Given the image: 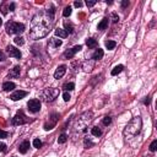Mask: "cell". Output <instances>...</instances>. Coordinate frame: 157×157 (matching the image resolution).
<instances>
[{
	"instance_id": "obj_1",
	"label": "cell",
	"mask_w": 157,
	"mask_h": 157,
	"mask_svg": "<svg viewBox=\"0 0 157 157\" xmlns=\"http://www.w3.org/2000/svg\"><path fill=\"white\" fill-rule=\"evenodd\" d=\"M54 25V9H47L39 11L31 20L30 37L32 39H41L50 32Z\"/></svg>"
},
{
	"instance_id": "obj_2",
	"label": "cell",
	"mask_w": 157,
	"mask_h": 157,
	"mask_svg": "<svg viewBox=\"0 0 157 157\" xmlns=\"http://www.w3.org/2000/svg\"><path fill=\"white\" fill-rule=\"evenodd\" d=\"M141 128H143V119L140 117H134L130 122L128 123V125L124 129V136L127 139H132L135 135H138L140 133Z\"/></svg>"
},
{
	"instance_id": "obj_3",
	"label": "cell",
	"mask_w": 157,
	"mask_h": 157,
	"mask_svg": "<svg viewBox=\"0 0 157 157\" xmlns=\"http://www.w3.org/2000/svg\"><path fill=\"white\" fill-rule=\"evenodd\" d=\"M93 120V113L91 111L85 112L83 114H81L80 118L76 120V124H75V130L80 134V133H85L88 125L91 124V122Z\"/></svg>"
},
{
	"instance_id": "obj_4",
	"label": "cell",
	"mask_w": 157,
	"mask_h": 157,
	"mask_svg": "<svg viewBox=\"0 0 157 157\" xmlns=\"http://www.w3.org/2000/svg\"><path fill=\"white\" fill-rule=\"evenodd\" d=\"M59 93H60L59 88H54V87L47 88V90L42 91L41 98H42V101H44L45 103H49V102H53L54 99L59 96Z\"/></svg>"
},
{
	"instance_id": "obj_5",
	"label": "cell",
	"mask_w": 157,
	"mask_h": 157,
	"mask_svg": "<svg viewBox=\"0 0 157 157\" xmlns=\"http://www.w3.org/2000/svg\"><path fill=\"white\" fill-rule=\"evenodd\" d=\"M6 28V32L9 34H20L25 31V25L20 23V22H14V21H9L5 26Z\"/></svg>"
},
{
	"instance_id": "obj_6",
	"label": "cell",
	"mask_w": 157,
	"mask_h": 157,
	"mask_svg": "<svg viewBox=\"0 0 157 157\" xmlns=\"http://www.w3.org/2000/svg\"><path fill=\"white\" fill-rule=\"evenodd\" d=\"M28 120H30V119L25 116L22 111H19V112L16 113V116L12 118V124H14V125H22V124L28 123Z\"/></svg>"
},
{
	"instance_id": "obj_7",
	"label": "cell",
	"mask_w": 157,
	"mask_h": 157,
	"mask_svg": "<svg viewBox=\"0 0 157 157\" xmlns=\"http://www.w3.org/2000/svg\"><path fill=\"white\" fill-rule=\"evenodd\" d=\"M27 107H28V111L31 113H37L41 111V101L39 99H30L28 103H27Z\"/></svg>"
},
{
	"instance_id": "obj_8",
	"label": "cell",
	"mask_w": 157,
	"mask_h": 157,
	"mask_svg": "<svg viewBox=\"0 0 157 157\" xmlns=\"http://www.w3.org/2000/svg\"><path fill=\"white\" fill-rule=\"evenodd\" d=\"M82 49V47L81 45H75V47H72L71 49H67V50H65V53H64V58H66V59H71L72 56H74L77 52H80Z\"/></svg>"
},
{
	"instance_id": "obj_9",
	"label": "cell",
	"mask_w": 157,
	"mask_h": 157,
	"mask_svg": "<svg viewBox=\"0 0 157 157\" xmlns=\"http://www.w3.org/2000/svg\"><path fill=\"white\" fill-rule=\"evenodd\" d=\"M58 118H59V114H56V113L52 114V116H50V123L44 124V129H45V130H50V129H53V128L55 127L56 122H58Z\"/></svg>"
},
{
	"instance_id": "obj_10",
	"label": "cell",
	"mask_w": 157,
	"mask_h": 157,
	"mask_svg": "<svg viewBox=\"0 0 157 157\" xmlns=\"http://www.w3.org/2000/svg\"><path fill=\"white\" fill-rule=\"evenodd\" d=\"M6 52H8V54H9L10 56H12V58H16V59H20V58H21L20 50L16 49V48H15V47H12V45H8Z\"/></svg>"
},
{
	"instance_id": "obj_11",
	"label": "cell",
	"mask_w": 157,
	"mask_h": 157,
	"mask_svg": "<svg viewBox=\"0 0 157 157\" xmlns=\"http://www.w3.org/2000/svg\"><path fill=\"white\" fill-rule=\"evenodd\" d=\"M26 96H27V92L19 90V91H15L14 93H11V95H10V98H11L12 101H20V99H22Z\"/></svg>"
},
{
	"instance_id": "obj_12",
	"label": "cell",
	"mask_w": 157,
	"mask_h": 157,
	"mask_svg": "<svg viewBox=\"0 0 157 157\" xmlns=\"http://www.w3.org/2000/svg\"><path fill=\"white\" fill-rule=\"evenodd\" d=\"M65 72H66V66L65 65H60V66L56 67V70L54 72V77L56 78V80H59V78H61L65 75Z\"/></svg>"
},
{
	"instance_id": "obj_13",
	"label": "cell",
	"mask_w": 157,
	"mask_h": 157,
	"mask_svg": "<svg viewBox=\"0 0 157 157\" xmlns=\"http://www.w3.org/2000/svg\"><path fill=\"white\" fill-rule=\"evenodd\" d=\"M61 39H58V38H50L49 39V43H48V48L50 49H56L59 48V47L61 45Z\"/></svg>"
},
{
	"instance_id": "obj_14",
	"label": "cell",
	"mask_w": 157,
	"mask_h": 157,
	"mask_svg": "<svg viewBox=\"0 0 157 157\" xmlns=\"http://www.w3.org/2000/svg\"><path fill=\"white\" fill-rule=\"evenodd\" d=\"M28 149H30V141H23V143H21L20 144V146H19V151L21 154H26L28 151Z\"/></svg>"
},
{
	"instance_id": "obj_15",
	"label": "cell",
	"mask_w": 157,
	"mask_h": 157,
	"mask_svg": "<svg viewBox=\"0 0 157 157\" xmlns=\"http://www.w3.org/2000/svg\"><path fill=\"white\" fill-rule=\"evenodd\" d=\"M103 49H101V48H98V49H96V52L92 54V60L93 61H96V60H101L102 58H103Z\"/></svg>"
},
{
	"instance_id": "obj_16",
	"label": "cell",
	"mask_w": 157,
	"mask_h": 157,
	"mask_svg": "<svg viewBox=\"0 0 157 157\" xmlns=\"http://www.w3.org/2000/svg\"><path fill=\"white\" fill-rule=\"evenodd\" d=\"M15 87H16V85H15L14 82L6 81V82H4V83H3V90H4V91H6V92H9V91H12Z\"/></svg>"
},
{
	"instance_id": "obj_17",
	"label": "cell",
	"mask_w": 157,
	"mask_h": 157,
	"mask_svg": "<svg viewBox=\"0 0 157 157\" xmlns=\"http://www.w3.org/2000/svg\"><path fill=\"white\" fill-rule=\"evenodd\" d=\"M21 72V67L20 66H15L14 69H11V71L9 72V77H19Z\"/></svg>"
},
{
	"instance_id": "obj_18",
	"label": "cell",
	"mask_w": 157,
	"mask_h": 157,
	"mask_svg": "<svg viewBox=\"0 0 157 157\" xmlns=\"http://www.w3.org/2000/svg\"><path fill=\"white\" fill-rule=\"evenodd\" d=\"M67 33L65 30H63V28H56L55 30V36L56 37H60V38H66L67 37Z\"/></svg>"
},
{
	"instance_id": "obj_19",
	"label": "cell",
	"mask_w": 157,
	"mask_h": 157,
	"mask_svg": "<svg viewBox=\"0 0 157 157\" xmlns=\"http://www.w3.org/2000/svg\"><path fill=\"white\" fill-rule=\"evenodd\" d=\"M93 65H95V61L93 60H91L90 63L88 61H86L85 64H83V66H82V69H83V71L85 72H90L91 70H92V67H93Z\"/></svg>"
},
{
	"instance_id": "obj_20",
	"label": "cell",
	"mask_w": 157,
	"mask_h": 157,
	"mask_svg": "<svg viewBox=\"0 0 157 157\" xmlns=\"http://www.w3.org/2000/svg\"><path fill=\"white\" fill-rule=\"evenodd\" d=\"M108 22H109V19L104 17V19L101 21V22L98 23V30H101V31L106 30V28H107V26H108Z\"/></svg>"
},
{
	"instance_id": "obj_21",
	"label": "cell",
	"mask_w": 157,
	"mask_h": 157,
	"mask_svg": "<svg viewBox=\"0 0 157 157\" xmlns=\"http://www.w3.org/2000/svg\"><path fill=\"white\" fill-rule=\"evenodd\" d=\"M123 69H124V66H123V65H117V66H114V69L112 70L111 74H112L113 76H116V75L120 74V72L123 71Z\"/></svg>"
},
{
	"instance_id": "obj_22",
	"label": "cell",
	"mask_w": 157,
	"mask_h": 157,
	"mask_svg": "<svg viewBox=\"0 0 157 157\" xmlns=\"http://www.w3.org/2000/svg\"><path fill=\"white\" fill-rule=\"evenodd\" d=\"M91 134L93 135V136H97V138H99L102 135V130L99 129L98 127H93L92 129H91Z\"/></svg>"
},
{
	"instance_id": "obj_23",
	"label": "cell",
	"mask_w": 157,
	"mask_h": 157,
	"mask_svg": "<svg viewBox=\"0 0 157 157\" xmlns=\"http://www.w3.org/2000/svg\"><path fill=\"white\" fill-rule=\"evenodd\" d=\"M64 26H65V31H66L67 33H72V32H74V26H72L71 22H67V21H65Z\"/></svg>"
},
{
	"instance_id": "obj_24",
	"label": "cell",
	"mask_w": 157,
	"mask_h": 157,
	"mask_svg": "<svg viewBox=\"0 0 157 157\" xmlns=\"http://www.w3.org/2000/svg\"><path fill=\"white\" fill-rule=\"evenodd\" d=\"M86 44H87L88 48H95V47L97 45V41L93 39V38H88V39L86 41Z\"/></svg>"
},
{
	"instance_id": "obj_25",
	"label": "cell",
	"mask_w": 157,
	"mask_h": 157,
	"mask_svg": "<svg viewBox=\"0 0 157 157\" xmlns=\"http://www.w3.org/2000/svg\"><path fill=\"white\" fill-rule=\"evenodd\" d=\"M63 88H64L66 92H67V91H72V90L75 88V83H74V82H67V83H65Z\"/></svg>"
},
{
	"instance_id": "obj_26",
	"label": "cell",
	"mask_w": 157,
	"mask_h": 157,
	"mask_svg": "<svg viewBox=\"0 0 157 157\" xmlns=\"http://www.w3.org/2000/svg\"><path fill=\"white\" fill-rule=\"evenodd\" d=\"M116 45H117V43H116L114 41H107V42H106V48L109 49V50L114 49V48H116Z\"/></svg>"
},
{
	"instance_id": "obj_27",
	"label": "cell",
	"mask_w": 157,
	"mask_h": 157,
	"mask_svg": "<svg viewBox=\"0 0 157 157\" xmlns=\"http://www.w3.org/2000/svg\"><path fill=\"white\" fill-rule=\"evenodd\" d=\"M66 140H67V135L63 133L60 136H59V139H58V143L59 144H64V143H66Z\"/></svg>"
},
{
	"instance_id": "obj_28",
	"label": "cell",
	"mask_w": 157,
	"mask_h": 157,
	"mask_svg": "<svg viewBox=\"0 0 157 157\" xmlns=\"http://www.w3.org/2000/svg\"><path fill=\"white\" fill-rule=\"evenodd\" d=\"M14 41H15V43H16L17 45H23V44H25V39H23L22 37H20V36L15 38Z\"/></svg>"
},
{
	"instance_id": "obj_29",
	"label": "cell",
	"mask_w": 157,
	"mask_h": 157,
	"mask_svg": "<svg viewBox=\"0 0 157 157\" xmlns=\"http://www.w3.org/2000/svg\"><path fill=\"white\" fill-rule=\"evenodd\" d=\"M63 15H64L65 17L70 16V15H71V8H70V6H66V8L64 9V11H63Z\"/></svg>"
},
{
	"instance_id": "obj_30",
	"label": "cell",
	"mask_w": 157,
	"mask_h": 157,
	"mask_svg": "<svg viewBox=\"0 0 157 157\" xmlns=\"http://www.w3.org/2000/svg\"><path fill=\"white\" fill-rule=\"evenodd\" d=\"M156 149H157V140H154L152 143H151V145H150V151L151 152H155Z\"/></svg>"
},
{
	"instance_id": "obj_31",
	"label": "cell",
	"mask_w": 157,
	"mask_h": 157,
	"mask_svg": "<svg viewBox=\"0 0 157 157\" xmlns=\"http://www.w3.org/2000/svg\"><path fill=\"white\" fill-rule=\"evenodd\" d=\"M33 146H34L36 149L42 147V141H41L39 139H34V140H33Z\"/></svg>"
},
{
	"instance_id": "obj_32",
	"label": "cell",
	"mask_w": 157,
	"mask_h": 157,
	"mask_svg": "<svg viewBox=\"0 0 157 157\" xmlns=\"http://www.w3.org/2000/svg\"><path fill=\"white\" fill-rule=\"evenodd\" d=\"M93 145H95V144H93L91 140H88L87 138L85 139V147H86V149H88V147H92Z\"/></svg>"
},
{
	"instance_id": "obj_33",
	"label": "cell",
	"mask_w": 157,
	"mask_h": 157,
	"mask_svg": "<svg viewBox=\"0 0 157 157\" xmlns=\"http://www.w3.org/2000/svg\"><path fill=\"white\" fill-rule=\"evenodd\" d=\"M112 123V118L111 117H104L103 118V125H109Z\"/></svg>"
},
{
	"instance_id": "obj_34",
	"label": "cell",
	"mask_w": 157,
	"mask_h": 157,
	"mask_svg": "<svg viewBox=\"0 0 157 157\" xmlns=\"http://www.w3.org/2000/svg\"><path fill=\"white\" fill-rule=\"evenodd\" d=\"M111 19H112V21H113L114 23H117L118 21H119V16H118V15H117L116 12H113V14L111 15Z\"/></svg>"
},
{
	"instance_id": "obj_35",
	"label": "cell",
	"mask_w": 157,
	"mask_h": 157,
	"mask_svg": "<svg viewBox=\"0 0 157 157\" xmlns=\"http://www.w3.org/2000/svg\"><path fill=\"white\" fill-rule=\"evenodd\" d=\"M9 138V133L4 132V130H0V139H6Z\"/></svg>"
},
{
	"instance_id": "obj_36",
	"label": "cell",
	"mask_w": 157,
	"mask_h": 157,
	"mask_svg": "<svg viewBox=\"0 0 157 157\" xmlns=\"http://www.w3.org/2000/svg\"><path fill=\"white\" fill-rule=\"evenodd\" d=\"M97 1H96V0H87V1H86V5H87V6L88 8H92L93 6V5H95Z\"/></svg>"
},
{
	"instance_id": "obj_37",
	"label": "cell",
	"mask_w": 157,
	"mask_h": 157,
	"mask_svg": "<svg viewBox=\"0 0 157 157\" xmlns=\"http://www.w3.org/2000/svg\"><path fill=\"white\" fill-rule=\"evenodd\" d=\"M63 98H64L65 102H67V101H69V99L71 98V97H70V93H69V92H64V95H63Z\"/></svg>"
},
{
	"instance_id": "obj_38",
	"label": "cell",
	"mask_w": 157,
	"mask_h": 157,
	"mask_svg": "<svg viewBox=\"0 0 157 157\" xmlns=\"http://www.w3.org/2000/svg\"><path fill=\"white\" fill-rule=\"evenodd\" d=\"M6 151V145L4 143H0V152H5Z\"/></svg>"
},
{
	"instance_id": "obj_39",
	"label": "cell",
	"mask_w": 157,
	"mask_h": 157,
	"mask_svg": "<svg viewBox=\"0 0 157 157\" xmlns=\"http://www.w3.org/2000/svg\"><path fill=\"white\" fill-rule=\"evenodd\" d=\"M5 60H6V56H5V54L0 50V61H5Z\"/></svg>"
},
{
	"instance_id": "obj_40",
	"label": "cell",
	"mask_w": 157,
	"mask_h": 157,
	"mask_svg": "<svg viewBox=\"0 0 157 157\" xmlns=\"http://www.w3.org/2000/svg\"><path fill=\"white\" fill-rule=\"evenodd\" d=\"M0 10H1V11H3V14H8L6 5H5V4H3V5H1V8H0Z\"/></svg>"
},
{
	"instance_id": "obj_41",
	"label": "cell",
	"mask_w": 157,
	"mask_h": 157,
	"mask_svg": "<svg viewBox=\"0 0 157 157\" xmlns=\"http://www.w3.org/2000/svg\"><path fill=\"white\" fill-rule=\"evenodd\" d=\"M150 103H151V97H146V99L144 101V104L145 106H149Z\"/></svg>"
},
{
	"instance_id": "obj_42",
	"label": "cell",
	"mask_w": 157,
	"mask_h": 157,
	"mask_svg": "<svg viewBox=\"0 0 157 157\" xmlns=\"http://www.w3.org/2000/svg\"><path fill=\"white\" fill-rule=\"evenodd\" d=\"M14 9H15V4L11 3V4L9 5V10H10V11H14Z\"/></svg>"
},
{
	"instance_id": "obj_43",
	"label": "cell",
	"mask_w": 157,
	"mask_h": 157,
	"mask_svg": "<svg viewBox=\"0 0 157 157\" xmlns=\"http://www.w3.org/2000/svg\"><path fill=\"white\" fill-rule=\"evenodd\" d=\"M128 5H129V1H128V0H125V1H123V3H122V8L124 9L125 6H128Z\"/></svg>"
},
{
	"instance_id": "obj_44",
	"label": "cell",
	"mask_w": 157,
	"mask_h": 157,
	"mask_svg": "<svg viewBox=\"0 0 157 157\" xmlns=\"http://www.w3.org/2000/svg\"><path fill=\"white\" fill-rule=\"evenodd\" d=\"M75 6L76 8H81L82 6V3L81 1H75Z\"/></svg>"
},
{
	"instance_id": "obj_45",
	"label": "cell",
	"mask_w": 157,
	"mask_h": 157,
	"mask_svg": "<svg viewBox=\"0 0 157 157\" xmlns=\"http://www.w3.org/2000/svg\"><path fill=\"white\" fill-rule=\"evenodd\" d=\"M3 25V20H1V17H0V26Z\"/></svg>"
}]
</instances>
